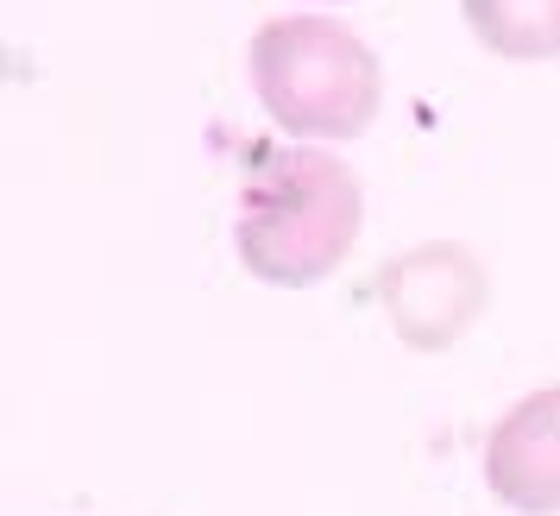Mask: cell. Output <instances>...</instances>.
I'll return each instance as SVG.
<instances>
[{
  "label": "cell",
  "instance_id": "cell-1",
  "mask_svg": "<svg viewBox=\"0 0 560 516\" xmlns=\"http://www.w3.org/2000/svg\"><path fill=\"white\" fill-rule=\"evenodd\" d=\"M365 196L359 177L334 152L315 145H253L240 189V265L258 284L308 290L334 278L359 246Z\"/></svg>",
  "mask_w": 560,
  "mask_h": 516
},
{
  "label": "cell",
  "instance_id": "cell-2",
  "mask_svg": "<svg viewBox=\"0 0 560 516\" xmlns=\"http://www.w3.org/2000/svg\"><path fill=\"white\" fill-rule=\"evenodd\" d=\"M253 89L265 114L296 145L308 139H359L378 120L384 70L372 45L340 20L322 13H283L253 32Z\"/></svg>",
  "mask_w": 560,
  "mask_h": 516
},
{
  "label": "cell",
  "instance_id": "cell-3",
  "mask_svg": "<svg viewBox=\"0 0 560 516\" xmlns=\"http://www.w3.org/2000/svg\"><path fill=\"white\" fill-rule=\"evenodd\" d=\"M372 303L384 309L390 335L416 347V353H447L454 340L479 328L485 303H491V278L485 258L459 239H422L409 253L384 258L372 278Z\"/></svg>",
  "mask_w": 560,
  "mask_h": 516
},
{
  "label": "cell",
  "instance_id": "cell-4",
  "mask_svg": "<svg viewBox=\"0 0 560 516\" xmlns=\"http://www.w3.org/2000/svg\"><path fill=\"white\" fill-rule=\"evenodd\" d=\"M485 485L516 516H560V385L516 397L491 422Z\"/></svg>",
  "mask_w": 560,
  "mask_h": 516
},
{
  "label": "cell",
  "instance_id": "cell-5",
  "mask_svg": "<svg viewBox=\"0 0 560 516\" xmlns=\"http://www.w3.org/2000/svg\"><path fill=\"white\" fill-rule=\"evenodd\" d=\"M459 13L491 57L510 63L560 57V0H459Z\"/></svg>",
  "mask_w": 560,
  "mask_h": 516
}]
</instances>
